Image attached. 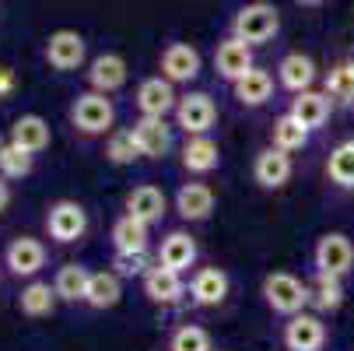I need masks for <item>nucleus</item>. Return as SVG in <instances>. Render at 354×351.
<instances>
[{
	"mask_svg": "<svg viewBox=\"0 0 354 351\" xmlns=\"http://www.w3.org/2000/svg\"><path fill=\"white\" fill-rule=\"evenodd\" d=\"M277 32H281V11L270 0H249V4H242L228 21V35H235L249 46H263Z\"/></svg>",
	"mask_w": 354,
	"mask_h": 351,
	"instance_id": "1",
	"label": "nucleus"
},
{
	"mask_svg": "<svg viewBox=\"0 0 354 351\" xmlns=\"http://www.w3.org/2000/svg\"><path fill=\"white\" fill-rule=\"evenodd\" d=\"M71 127L84 137H102V134H113L116 127V106H113V98L102 95V91H81L74 102H71Z\"/></svg>",
	"mask_w": 354,
	"mask_h": 351,
	"instance_id": "2",
	"label": "nucleus"
},
{
	"mask_svg": "<svg viewBox=\"0 0 354 351\" xmlns=\"http://www.w3.org/2000/svg\"><path fill=\"white\" fill-rule=\"evenodd\" d=\"M260 295H263L267 309L277 313V316L306 313L309 298H313L309 285H306V281H298L291 271H270V274L263 278V285H260Z\"/></svg>",
	"mask_w": 354,
	"mask_h": 351,
	"instance_id": "3",
	"label": "nucleus"
},
{
	"mask_svg": "<svg viewBox=\"0 0 354 351\" xmlns=\"http://www.w3.org/2000/svg\"><path fill=\"white\" fill-rule=\"evenodd\" d=\"M88 232V211L81 200H71V197H60L46 208V235L60 242V246H74L81 242Z\"/></svg>",
	"mask_w": 354,
	"mask_h": 351,
	"instance_id": "4",
	"label": "nucleus"
},
{
	"mask_svg": "<svg viewBox=\"0 0 354 351\" xmlns=\"http://www.w3.org/2000/svg\"><path fill=\"white\" fill-rule=\"evenodd\" d=\"M42 60L53 67L57 74H71V71H81L84 60H88V42L81 32L74 28H57L49 32L46 46H42Z\"/></svg>",
	"mask_w": 354,
	"mask_h": 351,
	"instance_id": "5",
	"label": "nucleus"
},
{
	"mask_svg": "<svg viewBox=\"0 0 354 351\" xmlns=\"http://www.w3.org/2000/svg\"><path fill=\"white\" fill-rule=\"evenodd\" d=\"M313 264H316V274H330V278L344 281L354 271V242L344 232L319 235L316 249H313Z\"/></svg>",
	"mask_w": 354,
	"mask_h": 351,
	"instance_id": "6",
	"label": "nucleus"
},
{
	"mask_svg": "<svg viewBox=\"0 0 354 351\" xmlns=\"http://www.w3.org/2000/svg\"><path fill=\"white\" fill-rule=\"evenodd\" d=\"M218 123V106L207 91H186L179 95V106H176V127L186 137H200V134H211V127Z\"/></svg>",
	"mask_w": 354,
	"mask_h": 351,
	"instance_id": "7",
	"label": "nucleus"
},
{
	"mask_svg": "<svg viewBox=\"0 0 354 351\" xmlns=\"http://www.w3.org/2000/svg\"><path fill=\"white\" fill-rule=\"evenodd\" d=\"M46 260H49V253H46L42 239H35V235H18V239H11L8 249H4V267H8L11 278L32 281V278L42 274Z\"/></svg>",
	"mask_w": 354,
	"mask_h": 351,
	"instance_id": "8",
	"label": "nucleus"
},
{
	"mask_svg": "<svg viewBox=\"0 0 354 351\" xmlns=\"http://www.w3.org/2000/svg\"><path fill=\"white\" fill-rule=\"evenodd\" d=\"M123 215H130V218H137L144 225H158L169 215V197L155 183H140V186H133L123 197Z\"/></svg>",
	"mask_w": 354,
	"mask_h": 351,
	"instance_id": "9",
	"label": "nucleus"
},
{
	"mask_svg": "<svg viewBox=\"0 0 354 351\" xmlns=\"http://www.w3.org/2000/svg\"><path fill=\"white\" fill-rule=\"evenodd\" d=\"M158 67H162V78H169L172 84H189L204 71V57L189 42H169L158 57Z\"/></svg>",
	"mask_w": 354,
	"mask_h": 351,
	"instance_id": "10",
	"label": "nucleus"
},
{
	"mask_svg": "<svg viewBox=\"0 0 354 351\" xmlns=\"http://www.w3.org/2000/svg\"><path fill=\"white\" fill-rule=\"evenodd\" d=\"M252 67H257V60H252V46L235 39V35H225L218 46H214V71L221 81L235 84L239 78H245Z\"/></svg>",
	"mask_w": 354,
	"mask_h": 351,
	"instance_id": "11",
	"label": "nucleus"
},
{
	"mask_svg": "<svg viewBox=\"0 0 354 351\" xmlns=\"http://www.w3.org/2000/svg\"><path fill=\"white\" fill-rule=\"evenodd\" d=\"M281 341H284L288 351H323L326 323L316 313H295V316H288V323L281 330Z\"/></svg>",
	"mask_w": 354,
	"mask_h": 351,
	"instance_id": "12",
	"label": "nucleus"
},
{
	"mask_svg": "<svg viewBox=\"0 0 354 351\" xmlns=\"http://www.w3.org/2000/svg\"><path fill=\"white\" fill-rule=\"evenodd\" d=\"M133 102H137L140 116H169V113H176V106H179V95H176V84H172L169 78L155 74V78H144V81L137 84Z\"/></svg>",
	"mask_w": 354,
	"mask_h": 351,
	"instance_id": "13",
	"label": "nucleus"
},
{
	"mask_svg": "<svg viewBox=\"0 0 354 351\" xmlns=\"http://www.w3.org/2000/svg\"><path fill=\"white\" fill-rule=\"evenodd\" d=\"M133 141H137V147H140V155L144 159H151V162H162L169 152H172V127H169V120L165 116H140L133 127Z\"/></svg>",
	"mask_w": 354,
	"mask_h": 351,
	"instance_id": "14",
	"label": "nucleus"
},
{
	"mask_svg": "<svg viewBox=\"0 0 354 351\" xmlns=\"http://www.w3.org/2000/svg\"><path fill=\"white\" fill-rule=\"evenodd\" d=\"M172 204H176V215H179L183 222H207V218L214 215L218 193L211 190V183L193 179V183H183V186L176 190Z\"/></svg>",
	"mask_w": 354,
	"mask_h": 351,
	"instance_id": "15",
	"label": "nucleus"
},
{
	"mask_svg": "<svg viewBox=\"0 0 354 351\" xmlns=\"http://www.w3.org/2000/svg\"><path fill=\"white\" fill-rule=\"evenodd\" d=\"M140 285H144V295L155 306H176V303H183V295H189L183 274L179 271H169L162 264H151V271L140 278Z\"/></svg>",
	"mask_w": 354,
	"mask_h": 351,
	"instance_id": "16",
	"label": "nucleus"
},
{
	"mask_svg": "<svg viewBox=\"0 0 354 351\" xmlns=\"http://www.w3.org/2000/svg\"><path fill=\"white\" fill-rule=\"evenodd\" d=\"M196 257H200V246H196V239H193L189 232L176 228V232H165V235H162L155 264H162V267H169V271L186 274V271L196 264Z\"/></svg>",
	"mask_w": 354,
	"mask_h": 351,
	"instance_id": "17",
	"label": "nucleus"
},
{
	"mask_svg": "<svg viewBox=\"0 0 354 351\" xmlns=\"http://www.w3.org/2000/svg\"><path fill=\"white\" fill-rule=\"evenodd\" d=\"M228 288H232V278L221 267H200L189 278V298H193V306H200V309L221 306L228 298Z\"/></svg>",
	"mask_w": 354,
	"mask_h": 351,
	"instance_id": "18",
	"label": "nucleus"
},
{
	"mask_svg": "<svg viewBox=\"0 0 354 351\" xmlns=\"http://www.w3.org/2000/svg\"><path fill=\"white\" fill-rule=\"evenodd\" d=\"M295 165H291V155L281 152V147L267 144L263 152H257V159H252V179H257L263 190H281L288 186Z\"/></svg>",
	"mask_w": 354,
	"mask_h": 351,
	"instance_id": "19",
	"label": "nucleus"
},
{
	"mask_svg": "<svg viewBox=\"0 0 354 351\" xmlns=\"http://www.w3.org/2000/svg\"><path fill=\"white\" fill-rule=\"evenodd\" d=\"M316 78H319V71H316V60H313L309 53H298V49H291V53H284V57L277 60V84H281L284 91H291V95L309 91V88L316 84Z\"/></svg>",
	"mask_w": 354,
	"mask_h": 351,
	"instance_id": "20",
	"label": "nucleus"
},
{
	"mask_svg": "<svg viewBox=\"0 0 354 351\" xmlns=\"http://www.w3.org/2000/svg\"><path fill=\"white\" fill-rule=\"evenodd\" d=\"M84 78H88L91 91L113 95V91H120V88L127 84V78H130V67H127V60H123L120 53H98V57L88 64Z\"/></svg>",
	"mask_w": 354,
	"mask_h": 351,
	"instance_id": "21",
	"label": "nucleus"
},
{
	"mask_svg": "<svg viewBox=\"0 0 354 351\" xmlns=\"http://www.w3.org/2000/svg\"><path fill=\"white\" fill-rule=\"evenodd\" d=\"M179 162L189 176H207L221 165V147L211 134H200V137H186V144L179 147Z\"/></svg>",
	"mask_w": 354,
	"mask_h": 351,
	"instance_id": "22",
	"label": "nucleus"
},
{
	"mask_svg": "<svg viewBox=\"0 0 354 351\" xmlns=\"http://www.w3.org/2000/svg\"><path fill=\"white\" fill-rule=\"evenodd\" d=\"M11 144L25 147L28 155H42L49 144H53V130H49V123L39 116V113H21L15 123H11V134H8Z\"/></svg>",
	"mask_w": 354,
	"mask_h": 351,
	"instance_id": "23",
	"label": "nucleus"
},
{
	"mask_svg": "<svg viewBox=\"0 0 354 351\" xmlns=\"http://www.w3.org/2000/svg\"><path fill=\"white\" fill-rule=\"evenodd\" d=\"M288 113L295 120H301V127H306V130H323L326 120H330V113H333V98L326 91H316V88L298 91L291 98V109Z\"/></svg>",
	"mask_w": 354,
	"mask_h": 351,
	"instance_id": "24",
	"label": "nucleus"
},
{
	"mask_svg": "<svg viewBox=\"0 0 354 351\" xmlns=\"http://www.w3.org/2000/svg\"><path fill=\"white\" fill-rule=\"evenodd\" d=\"M232 95H235L239 106L260 109V106H267L270 98H274V74L263 71V67H252L245 78H239V81L232 84Z\"/></svg>",
	"mask_w": 354,
	"mask_h": 351,
	"instance_id": "25",
	"label": "nucleus"
},
{
	"mask_svg": "<svg viewBox=\"0 0 354 351\" xmlns=\"http://www.w3.org/2000/svg\"><path fill=\"white\" fill-rule=\"evenodd\" d=\"M123 298V278L116 271H91L88 291H84V306L91 309H113Z\"/></svg>",
	"mask_w": 354,
	"mask_h": 351,
	"instance_id": "26",
	"label": "nucleus"
},
{
	"mask_svg": "<svg viewBox=\"0 0 354 351\" xmlns=\"http://www.w3.org/2000/svg\"><path fill=\"white\" fill-rule=\"evenodd\" d=\"M57 288L49 285V281H39V278H32L25 288H21V295H18V313L21 316H28V320H42V316H49L57 309Z\"/></svg>",
	"mask_w": 354,
	"mask_h": 351,
	"instance_id": "27",
	"label": "nucleus"
},
{
	"mask_svg": "<svg viewBox=\"0 0 354 351\" xmlns=\"http://www.w3.org/2000/svg\"><path fill=\"white\" fill-rule=\"evenodd\" d=\"M113 249L116 253H147V246H151V225L130 218V215H120L113 222Z\"/></svg>",
	"mask_w": 354,
	"mask_h": 351,
	"instance_id": "28",
	"label": "nucleus"
},
{
	"mask_svg": "<svg viewBox=\"0 0 354 351\" xmlns=\"http://www.w3.org/2000/svg\"><path fill=\"white\" fill-rule=\"evenodd\" d=\"M88 278H91V271H88L84 264H74V260H71V264L57 267V274H53L57 298H60V303H84Z\"/></svg>",
	"mask_w": 354,
	"mask_h": 351,
	"instance_id": "29",
	"label": "nucleus"
},
{
	"mask_svg": "<svg viewBox=\"0 0 354 351\" xmlns=\"http://www.w3.org/2000/svg\"><path fill=\"white\" fill-rule=\"evenodd\" d=\"M326 179L340 190H354V137L340 141L326 155Z\"/></svg>",
	"mask_w": 354,
	"mask_h": 351,
	"instance_id": "30",
	"label": "nucleus"
},
{
	"mask_svg": "<svg viewBox=\"0 0 354 351\" xmlns=\"http://www.w3.org/2000/svg\"><path fill=\"white\" fill-rule=\"evenodd\" d=\"M323 91L333 98V106H354V60H337L323 78Z\"/></svg>",
	"mask_w": 354,
	"mask_h": 351,
	"instance_id": "31",
	"label": "nucleus"
},
{
	"mask_svg": "<svg viewBox=\"0 0 354 351\" xmlns=\"http://www.w3.org/2000/svg\"><path fill=\"white\" fill-rule=\"evenodd\" d=\"M309 134H313V130L301 127V120H295L291 113H284V116H277V120H274L270 144H274V147H281V152H288V155H295V152H301V147L309 144Z\"/></svg>",
	"mask_w": 354,
	"mask_h": 351,
	"instance_id": "32",
	"label": "nucleus"
},
{
	"mask_svg": "<svg viewBox=\"0 0 354 351\" xmlns=\"http://www.w3.org/2000/svg\"><path fill=\"white\" fill-rule=\"evenodd\" d=\"M137 159H144V155H140V147H137V141H133V130H127V127L113 130L109 141H106V162L116 165V169H127V165H133Z\"/></svg>",
	"mask_w": 354,
	"mask_h": 351,
	"instance_id": "33",
	"label": "nucleus"
},
{
	"mask_svg": "<svg viewBox=\"0 0 354 351\" xmlns=\"http://www.w3.org/2000/svg\"><path fill=\"white\" fill-rule=\"evenodd\" d=\"M313 298L309 306H316V313H337L344 306V281L340 278H330V274H316L313 281Z\"/></svg>",
	"mask_w": 354,
	"mask_h": 351,
	"instance_id": "34",
	"label": "nucleus"
},
{
	"mask_svg": "<svg viewBox=\"0 0 354 351\" xmlns=\"http://www.w3.org/2000/svg\"><path fill=\"white\" fill-rule=\"evenodd\" d=\"M35 172V155H28L25 147L18 144H4V152H0V176L4 179H28Z\"/></svg>",
	"mask_w": 354,
	"mask_h": 351,
	"instance_id": "35",
	"label": "nucleus"
},
{
	"mask_svg": "<svg viewBox=\"0 0 354 351\" xmlns=\"http://www.w3.org/2000/svg\"><path fill=\"white\" fill-rule=\"evenodd\" d=\"M169 351H214L211 344V334L204 327H196V323H183L172 330L169 337Z\"/></svg>",
	"mask_w": 354,
	"mask_h": 351,
	"instance_id": "36",
	"label": "nucleus"
},
{
	"mask_svg": "<svg viewBox=\"0 0 354 351\" xmlns=\"http://www.w3.org/2000/svg\"><path fill=\"white\" fill-rule=\"evenodd\" d=\"M113 271L120 278H144L151 271V264H147V253H116L113 257Z\"/></svg>",
	"mask_w": 354,
	"mask_h": 351,
	"instance_id": "37",
	"label": "nucleus"
},
{
	"mask_svg": "<svg viewBox=\"0 0 354 351\" xmlns=\"http://www.w3.org/2000/svg\"><path fill=\"white\" fill-rule=\"evenodd\" d=\"M15 88H18V74L0 64V102H8V98L15 95Z\"/></svg>",
	"mask_w": 354,
	"mask_h": 351,
	"instance_id": "38",
	"label": "nucleus"
},
{
	"mask_svg": "<svg viewBox=\"0 0 354 351\" xmlns=\"http://www.w3.org/2000/svg\"><path fill=\"white\" fill-rule=\"evenodd\" d=\"M8 204H11V179L0 176V215L8 211Z\"/></svg>",
	"mask_w": 354,
	"mask_h": 351,
	"instance_id": "39",
	"label": "nucleus"
},
{
	"mask_svg": "<svg viewBox=\"0 0 354 351\" xmlns=\"http://www.w3.org/2000/svg\"><path fill=\"white\" fill-rule=\"evenodd\" d=\"M295 4H301V8H319V4H326V0H295Z\"/></svg>",
	"mask_w": 354,
	"mask_h": 351,
	"instance_id": "40",
	"label": "nucleus"
},
{
	"mask_svg": "<svg viewBox=\"0 0 354 351\" xmlns=\"http://www.w3.org/2000/svg\"><path fill=\"white\" fill-rule=\"evenodd\" d=\"M4 144H8V141H4V137H0V152H4Z\"/></svg>",
	"mask_w": 354,
	"mask_h": 351,
	"instance_id": "41",
	"label": "nucleus"
},
{
	"mask_svg": "<svg viewBox=\"0 0 354 351\" xmlns=\"http://www.w3.org/2000/svg\"><path fill=\"white\" fill-rule=\"evenodd\" d=\"M165 351H169V348H165Z\"/></svg>",
	"mask_w": 354,
	"mask_h": 351,
	"instance_id": "42",
	"label": "nucleus"
}]
</instances>
